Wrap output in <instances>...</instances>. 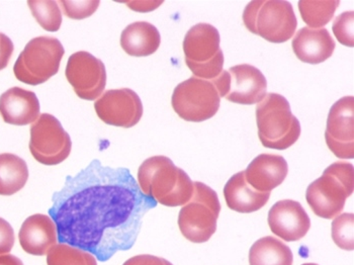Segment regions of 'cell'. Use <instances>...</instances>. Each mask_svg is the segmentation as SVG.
Returning a JSON list of instances; mask_svg holds the SVG:
<instances>
[{"mask_svg": "<svg viewBox=\"0 0 354 265\" xmlns=\"http://www.w3.org/2000/svg\"><path fill=\"white\" fill-rule=\"evenodd\" d=\"M325 140L328 148L339 159L354 157V98L344 96L330 109Z\"/></svg>", "mask_w": 354, "mask_h": 265, "instance_id": "4fadbf2b", "label": "cell"}, {"mask_svg": "<svg viewBox=\"0 0 354 265\" xmlns=\"http://www.w3.org/2000/svg\"><path fill=\"white\" fill-rule=\"evenodd\" d=\"M160 43V33L147 21L131 24L122 33V48L130 56H150L158 50Z\"/></svg>", "mask_w": 354, "mask_h": 265, "instance_id": "44dd1931", "label": "cell"}, {"mask_svg": "<svg viewBox=\"0 0 354 265\" xmlns=\"http://www.w3.org/2000/svg\"><path fill=\"white\" fill-rule=\"evenodd\" d=\"M288 165L281 155L260 154L253 159L244 175L247 183L260 192H270L288 176Z\"/></svg>", "mask_w": 354, "mask_h": 265, "instance_id": "ac0fdd59", "label": "cell"}, {"mask_svg": "<svg viewBox=\"0 0 354 265\" xmlns=\"http://www.w3.org/2000/svg\"><path fill=\"white\" fill-rule=\"evenodd\" d=\"M138 185L145 196L166 207L185 205L194 194L191 177L166 156L146 159L138 170Z\"/></svg>", "mask_w": 354, "mask_h": 265, "instance_id": "7a4b0ae2", "label": "cell"}, {"mask_svg": "<svg viewBox=\"0 0 354 265\" xmlns=\"http://www.w3.org/2000/svg\"><path fill=\"white\" fill-rule=\"evenodd\" d=\"M15 232L8 221L0 218V255L12 251L15 245Z\"/></svg>", "mask_w": 354, "mask_h": 265, "instance_id": "f546056e", "label": "cell"}, {"mask_svg": "<svg viewBox=\"0 0 354 265\" xmlns=\"http://www.w3.org/2000/svg\"><path fill=\"white\" fill-rule=\"evenodd\" d=\"M65 50L52 37H38L27 44L14 66L15 77L30 85L45 83L57 74Z\"/></svg>", "mask_w": 354, "mask_h": 265, "instance_id": "ba28073f", "label": "cell"}, {"mask_svg": "<svg viewBox=\"0 0 354 265\" xmlns=\"http://www.w3.org/2000/svg\"><path fill=\"white\" fill-rule=\"evenodd\" d=\"M220 43L218 30L209 24H198L187 33L183 52L185 63L194 76L213 80L222 73L224 54Z\"/></svg>", "mask_w": 354, "mask_h": 265, "instance_id": "52a82bcc", "label": "cell"}, {"mask_svg": "<svg viewBox=\"0 0 354 265\" xmlns=\"http://www.w3.org/2000/svg\"><path fill=\"white\" fill-rule=\"evenodd\" d=\"M227 205L233 211L249 214L259 211L268 203L270 192H260L247 183L244 172L236 173L224 188Z\"/></svg>", "mask_w": 354, "mask_h": 265, "instance_id": "ffe728a7", "label": "cell"}, {"mask_svg": "<svg viewBox=\"0 0 354 265\" xmlns=\"http://www.w3.org/2000/svg\"><path fill=\"white\" fill-rule=\"evenodd\" d=\"M65 74L74 91L82 100H95L106 89V66L102 60L88 52L72 54L67 62Z\"/></svg>", "mask_w": 354, "mask_h": 265, "instance_id": "8fae6325", "label": "cell"}, {"mask_svg": "<svg viewBox=\"0 0 354 265\" xmlns=\"http://www.w3.org/2000/svg\"><path fill=\"white\" fill-rule=\"evenodd\" d=\"M0 265H24L19 258L12 254H2L0 255Z\"/></svg>", "mask_w": 354, "mask_h": 265, "instance_id": "d6a6232c", "label": "cell"}, {"mask_svg": "<svg viewBox=\"0 0 354 265\" xmlns=\"http://www.w3.org/2000/svg\"><path fill=\"white\" fill-rule=\"evenodd\" d=\"M21 248L30 255L44 256L57 244L58 233L51 217L32 214L21 225L19 233Z\"/></svg>", "mask_w": 354, "mask_h": 265, "instance_id": "2e32d148", "label": "cell"}, {"mask_svg": "<svg viewBox=\"0 0 354 265\" xmlns=\"http://www.w3.org/2000/svg\"><path fill=\"white\" fill-rule=\"evenodd\" d=\"M123 265H174L168 260L164 258L157 257V256L149 255V254H143V255H137L127 260Z\"/></svg>", "mask_w": 354, "mask_h": 265, "instance_id": "1f68e13d", "label": "cell"}, {"mask_svg": "<svg viewBox=\"0 0 354 265\" xmlns=\"http://www.w3.org/2000/svg\"><path fill=\"white\" fill-rule=\"evenodd\" d=\"M171 104L181 119L201 122L218 113L221 98L212 81L192 76L177 85L172 94Z\"/></svg>", "mask_w": 354, "mask_h": 265, "instance_id": "9c48e42d", "label": "cell"}, {"mask_svg": "<svg viewBox=\"0 0 354 265\" xmlns=\"http://www.w3.org/2000/svg\"><path fill=\"white\" fill-rule=\"evenodd\" d=\"M301 265H318V264H301Z\"/></svg>", "mask_w": 354, "mask_h": 265, "instance_id": "836d02e7", "label": "cell"}, {"mask_svg": "<svg viewBox=\"0 0 354 265\" xmlns=\"http://www.w3.org/2000/svg\"><path fill=\"white\" fill-rule=\"evenodd\" d=\"M28 8L44 30L47 32H58L62 24V12L59 8L58 2L51 0H30L28 2Z\"/></svg>", "mask_w": 354, "mask_h": 265, "instance_id": "484cf974", "label": "cell"}, {"mask_svg": "<svg viewBox=\"0 0 354 265\" xmlns=\"http://www.w3.org/2000/svg\"><path fill=\"white\" fill-rule=\"evenodd\" d=\"M243 23L249 32L270 43H285L298 27L292 4L286 0H257L247 4Z\"/></svg>", "mask_w": 354, "mask_h": 265, "instance_id": "5b68a950", "label": "cell"}, {"mask_svg": "<svg viewBox=\"0 0 354 265\" xmlns=\"http://www.w3.org/2000/svg\"><path fill=\"white\" fill-rule=\"evenodd\" d=\"M52 203L49 216L59 242L89 252L102 262L117 252L130 250L144 216L157 207L128 168L109 167L97 159L67 176Z\"/></svg>", "mask_w": 354, "mask_h": 265, "instance_id": "6da1fadb", "label": "cell"}, {"mask_svg": "<svg viewBox=\"0 0 354 265\" xmlns=\"http://www.w3.org/2000/svg\"><path fill=\"white\" fill-rule=\"evenodd\" d=\"M268 225L277 237L296 242L307 235L311 220L299 201L283 199L273 205L268 212Z\"/></svg>", "mask_w": 354, "mask_h": 265, "instance_id": "5bb4252c", "label": "cell"}, {"mask_svg": "<svg viewBox=\"0 0 354 265\" xmlns=\"http://www.w3.org/2000/svg\"><path fill=\"white\" fill-rule=\"evenodd\" d=\"M14 50L12 41L6 35L0 33V71L8 66Z\"/></svg>", "mask_w": 354, "mask_h": 265, "instance_id": "4dcf8cb0", "label": "cell"}, {"mask_svg": "<svg viewBox=\"0 0 354 265\" xmlns=\"http://www.w3.org/2000/svg\"><path fill=\"white\" fill-rule=\"evenodd\" d=\"M48 265H97L95 256L77 247L60 243L47 253Z\"/></svg>", "mask_w": 354, "mask_h": 265, "instance_id": "d4e9b609", "label": "cell"}, {"mask_svg": "<svg viewBox=\"0 0 354 265\" xmlns=\"http://www.w3.org/2000/svg\"><path fill=\"white\" fill-rule=\"evenodd\" d=\"M297 58L308 64H320L334 53L335 41L327 28H301L292 43Z\"/></svg>", "mask_w": 354, "mask_h": 265, "instance_id": "d6986e66", "label": "cell"}, {"mask_svg": "<svg viewBox=\"0 0 354 265\" xmlns=\"http://www.w3.org/2000/svg\"><path fill=\"white\" fill-rule=\"evenodd\" d=\"M71 148L69 134L54 116L41 113L32 122L30 151L37 161L48 166L62 163L68 158Z\"/></svg>", "mask_w": 354, "mask_h": 265, "instance_id": "30bf717a", "label": "cell"}, {"mask_svg": "<svg viewBox=\"0 0 354 265\" xmlns=\"http://www.w3.org/2000/svg\"><path fill=\"white\" fill-rule=\"evenodd\" d=\"M260 142L266 148L286 150L298 141L301 125L285 96L268 93L257 106Z\"/></svg>", "mask_w": 354, "mask_h": 265, "instance_id": "277c9868", "label": "cell"}, {"mask_svg": "<svg viewBox=\"0 0 354 265\" xmlns=\"http://www.w3.org/2000/svg\"><path fill=\"white\" fill-rule=\"evenodd\" d=\"M353 188V164L337 161L328 166L322 176L308 186L306 199L316 216L332 220L343 211Z\"/></svg>", "mask_w": 354, "mask_h": 265, "instance_id": "3957f363", "label": "cell"}, {"mask_svg": "<svg viewBox=\"0 0 354 265\" xmlns=\"http://www.w3.org/2000/svg\"><path fill=\"white\" fill-rule=\"evenodd\" d=\"M292 262L290 247L272 236L259 239L249 250L250 265H292Z\"/></svg>", "mask_w": 354, "mask_h": 265, "instance_id": "7402d4cb", "label": "cell"}, {"mask_svg": "<svg viewBox=\"0 0 354 265\" xmlns=\"http://www.w3.org/2000/svg\"><path fill=\"white\" fill-rule=\"evenodd\" d=\"M40 109L36 93L21 87H12L0 96V115L6 124H32L40 117Z\"/></svg>", "mask_w": 354, "mask_h": 265, "instance_id": "e0dca14e", "label": "cell"}, {"mask_svg": "<svg viewBox=\"0 0 354 265\" xmlns=\"http://www.w3.org/2000/svg\"><path fill=\"white\" fill-rule=\"evenodd\" d=\"M58 4L62 6L63 12L66 17L73 19H83L91 17L96 12L100 1H65L60 0Z\"/></svg>", "mask_w": 354, "mask_h": 265, "instance_id": "f1b7e54d", "label": "cell"}, {"mask_svg": "<svg viewBox=\"0 0 354 265\" xmlns=\"http://www.w3.org/2000/svg\"><path fill=\"white\" fill-rule=\"evenodd\" d=\"M28 179L25 160L12 153L0 154V196H12L23 190Z\"/></svg>", "mask_w": 354, "mask_h": 265, "instance_id": "603a6c76", "label": "cell"}, {"mask_svg": "<svg viewBox=\"0 0 354 265\" xmlns=\"http://www.w3.org/2000/svg\"><path fill=\"white\" fill-rule=\"evenodd\" d=\"M339 4L338 0H301L299 2V10L308 28H322L331 21Z\"/></svg>", "mask_w": 354, "mask_h": 265, "instance_id": "cb8c5ba5", "label": "cell"}, {"mask_svg": "<svg viewBox=\"0 0 354 265\" xmlns=\"http://www.w3.org/2000/svg\"><path fill=\"white\" fill-rule=\"evenodd\" d=\"M220 212L217 192L200 181L194 183L192 199L178 214V227L183 237L192 243L207 242L217 230Z\"/></svg>", "mask_w": 354, "mask_h": 265, "instance_id": "8992f818", "label": "cell"}, {"mask_svg": "<svg viewBox=\"0 0 354 265\" xmlns=\"http://www.w3.org/2000/svg\"><path fill=\"white\" fill-rule=\"evenodd\" d=\"M353 12H345L336 17L334 21L333 30L336 39L346 47L353 48Z\"/></svg>", "mask_w": 354, "mask_h": 265, "instance_id": "83f0119b", "label": "cell"}, {"mask_svg": "<svg viewBox=\"0 0 354 265\" xmlns=\"http://www.w3.org/2000/svg\"><path fill=\"white\" fill-rule=\"evenodd\" d=\"M96 115L111 126L132 128L143 116L141 98L130 89L106 91L95 104Z\"/></svg>", "mask_w": 354, "mask_h": 265, "instance_id": "7c38bea8", "label": "cell"}, {"mask_svg": "<svg viewBox=\"0 0 354 265\" xmlns=\"http://www.w3.org/2000/svg\"><path fill=\"white\" fill-rule=\"evenodd\" d=\"M230 89L225 96L227 100L238 104H259L266 95L268 80L259 68L249 64L237 65L228 70Z\"/></svg>", "mask_w": 354, "mask_h": 265, "instance_id": "9a60e30c", "label": "cell"}, {"mask_svg": "<svg viewBox=\"0 0 354 265\" xmlns=\"http://www.w3.org/2000/svg\"><path fill=\"white\" fill-rule=\"evenodd\" d=\"M353 222L354 214L346 212L338 214L332 223V239L343 250H353Z\"/></svg>", "mask_w": 354, "mask_h": 265, "instance_id": "4316f807", "label": "cell"}]
</instances>
